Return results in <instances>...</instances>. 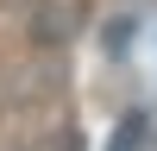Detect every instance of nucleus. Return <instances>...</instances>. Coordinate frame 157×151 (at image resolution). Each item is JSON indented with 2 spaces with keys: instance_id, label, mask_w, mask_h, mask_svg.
<instances>
[{
  "instance_id": "obj_1",
  "label": "nucleus",
  "mask_w": 157,
  "mask_h": 151,
  "mask_svg": "<svg viewBox=\"0 0 157 151\" xmlns=\"http://www.w3.org/2000/svg\"><path fill=\"white\" fill-rule=\"evenodd\" d=\"M82 19H88V13H82ZM82 19H75V0H69V6H50V19H38V25H32V38H38V44H63Z\"/></svg>"
},
{
  "instance_id": "obj_2",
  "label": "nucleus",
  "mask_w": 157,
  "mask_h": 151,
  "mask_svg": "<svg viewBox=\"0 0 157 151\" xmlns=\"http://www.w3.org/2000/svg\"><path fill=\"white\" fill-rule=\"evenodd\" d=\"M145 132H151V113H145V107H132V113H126L120 126H113L107 151H138V145H145Z\"/></svg>"
}]
</instances>
